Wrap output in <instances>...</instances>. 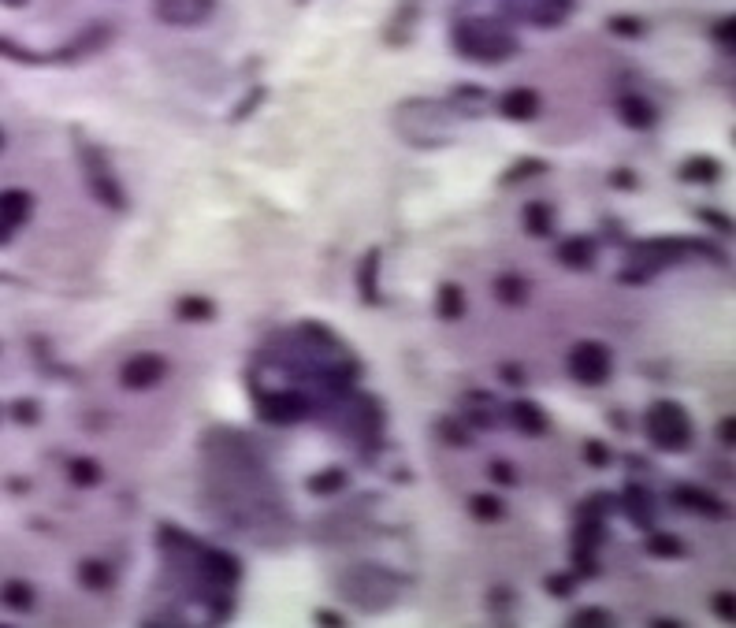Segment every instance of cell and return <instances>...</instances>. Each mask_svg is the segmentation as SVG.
Wrapping results in <instances>:
<instances>
[{"mask_svg": "<svg viewBox=\"0 0 736 628\" xmlns=\"http://www.w3.org/2000/svg\"><path fill=\"white\" fill-rule=\"evenodd\" d=\"M688 257H707L710 264L725 268V253L718 249V242L710 238H684V235H655L629 242V261L621 264L618 283L625 287H647L658 272L677 268Z\"/></svg>", "mask_w": 736, "mask_h": 628, "instance_id": "cell-1", "label": "cell"}, {"mask_svg": "<svg viewBox=\"0 0 736 628\" xmlns=\"http://www.w3.org/2000/svg\"><path fill=\"white\" fill-rule=\"evenodd\" d=\"M450 45L461 60L484 67L510 64L513 56L521 53V41L502 15H465V19H458L454 30H450Z\"/></svg>", "mask_w": 736, "mask_h": 628, "instance_id": "cell-2", "label": "cell"}, {"mask_svg": "<svg viewBox=\"0 0 736 628\" xmlns=\"http://www.w3.org/2000/svg\"><path fill=\"white\" fill-rule=\"evenodd\" d=\"M398 138L413 149H443L454 142V112L435 97H406L391 112Z\"/></svg>", "mask_w": 736, "mask_h": 628, "instance_id": "cell-3", "label": "cell"}, {"mask_svg": "<svg viewBox=\"0 0 736 628\" xmlns=\"http://www.w3.org/2000/svg\"><path fill=\"white\" fill-rule=\"evenodd\" d=\"M644 435L658 454H684V450H692V443H696V424H692V413L681 402L655 398L644 409Z\"/></svg>", "mask_w": 736, "mask_h": 628, "instance_id": "cell-4", "label": "cell"}, {"mask_svg": "<svg viewBox=\"0 0 736 628\" xmlns=\"http://www.w3.org/2000/svg\"><path fill=\"white\" fill-rule=\"evenodd\" d=\"M339 595L346 602L361 606V610H387L398 599V573H391L387 565L376 562L350 565L339 576Z\"/></svg>", "mask_w": 736, "mask_h": 628, "instance_id": "cell-5", "label": "cell"}, {"mask_svg": "<svg viewBox=\"0 0 736 628\" xmlns=\"http://www.w3.org/2000/svg\"><path fill=\"white\" fill-rule=\"evenodd\" d=\"M253 391V409L257 420L268 428H290V424H302L313 417V394L305 387H283V391H264L261 383L250 376Z\"/></svg>", "mask_w": 736, "mask_h": 628, "instance_id": "cell-6", "label": "cell"}, {"mask_svg": "<svg viewBox=\"0 0 736 628\" xmlns=\"http://www.w3.org/2000/svg\"><path fill=\"white\" fill-rule=\"evenodd\" d=\"M79 157H82V175H86V190L90 197L108 212H127L131 209V197H127V186L123 179L116 175V168L108 164V157L97 149V145L82 142L79 145Z\"/></svg>", "mask_w": 736, "mask_h": 628, "instance_id": "cell-7", "label": "cell"}, {"mask_svg": "<svg viewBox=\"0 0 736 628\" xmlns=\"http://www.w3.org/2000/svg\"><path fill=\"white\" fill-rule=\"evenodd\" d=\"M606 521L603 517H588V513H573V536H569V565L580 580H599L603 573V543H606Z\"/></svg>", "mask_w": 736, "mask_h": 628, "instance_id": "cell-8", "label": "cell"}, {"mask_svg": "<svg viewBox=\"0 0 736 628\" xmlns=\"http://www.w3.org/2000/svg\"><path fill=\"white\" fill-rule=\"evenodd\" d=\"M566 372L569 380L580 387H606L614 376V350L599 339H580L569 346L566 354Z\"/></svg>", "mask_w": 736, "mask_h": 628, "instance_id": "cell-9", "label": "cell"}, {"mask_svg": "<svg viewBox=\"0 0 736 628\" xmlns=\"http://www.w3.org/2000/svg\"><path fill=\"white\" fill-rule=\"evenodd\" d=\"M168 357L164 354H153V350H142V354H131L123 365H119V387L123 391H153V387H160V383L168 380Z\"/></svg>", "mask_w": 736, "mask_h": 628, "instance_id": "cell-10", "label": "cell"}, {"mask_svg": "<svg viewBox=\"0 0 736 628\" xmlns=\"http://www.w3.org/2000/svg\"><path fill=\"white\" fill-rule=\"evenodd\" d=\"M220 8V0H153V15L171 30L205 27Z\"/></svg>", "mask_w": 736, "mask_h": 628, "instance_id": "cell-11", "label": "cell"}, {"mask_svg": "<svg viewBox=\"0 0 736 628\" xmlns=\"http://www.w3.org/2000/svg\"><path fill=\"white\" fill-rule=\"evenodd\" d=\"M618 513L632 524V528L651 532V528L658 524V495L651 491V487L629 480V484L621 487V495H618Z\"/></svg>", "mask_w": 736, "mask_h": 628, "instance_id": "cell-12", "label": "cell"}, {"mask_svg": "<svg viewBox=\"0 0 736 628\" xmlns=\"http://www.w3.org/2000/svg\"><path fill=\"white\" fill-rule=\"evenodd\" d=\"M670 502L677 510L692 513V517H703V521H729V502L707 491V487H692V484H677L670 491Z\"/></svg>", "mask_w": 736, "mask_h": 628, "instance_id": "cell-13", "label": "cell"}, {"mask_svg": "<svg viewBox=\"0 0 736 628\" xmlns=\"http://www.w3.org/2000/svg\"><path fill=\"white\" fill-rule=\"evenodd\" d=\"M380 268H383V249L380 246H368L361 253V261H357V298L365 309H380L383 301V290H380Z\"/></svg>", "mask_w": 736, "mask_h": 628, "instance_id": "cell-14", "label": "cell"}, {"mask_svg": "<svg viewBox=\"0 0 736 628\" xmlns=\"http://www.w3.org/2000/svg\"><path fill=\"white\" fill-rule=\"evenodd\" d=\"M554 261L566 272H592L599 261V238L595 235H569L554 246Z\"/></svg>", "mask_w": 736, "mask_h": 628, "instance_id": "cell-15", "label": "cell"}, {"mask_svg": "<svg viewBox=\"0 0 736 628\" xmlns=\"http://www.w3.org/2000/svg\"><path fill=\"white\" fill-rule=\"evenodd\" d=\"M506 420H510L513 432H521L525 439H543L551 432V413L532 398H513L506 406Z\"/></svg>", "mask_w": 736, "mask_h": 628, "instance_id": "cell-16", "label": "cell"}, {"mask_svg": "<svg viewBox=\"0 0 736 628\" xmlns=\"http://www.w3.org/2000/svg\"><path fill=\"white\" fill-rule=\"evenodd\" d=\"M543 112V93L532 86H513L499 97V116L510 123H532Z\"/></svg>", "mask_w": 736, "mask_h": 628, "instance_id": "cell-17", "label": "cell"}, {"mask_svg": "<svg viewBox=\"0 0 736 628\" xmlns=\"http://www.w3.org/2000/svg\"><path fill=\"white\" fill-rule=\"evenodd\" d=\"M618 119L629 131H655L658 127V105L644 93H621L618 97Z\"/></svg>", "mask_w": 736, "mask_h": 628, "instance_id": "cell-18", "label": "cell"}, {"mask_svg": "<svg viewBox=\"0 0 736 628\" xmlns=\"http://www.w3.org/2000/svg\"><path fill=\"white\" fill-rule=\"evenodd\" d=\"M580 0H528V23L536 30H558L566 27Z\"/></svg>", "mask_w": 736, "mask_h": 628, "instance_id": "cell-19", "label": "cell"}, {"mask_svg": "<svg viewBox=\"0 0 736 628\" xmlns=\"http://www.w3.org/2000/svg\"><path fill=\"white\" fill-rule=\"evenodd\" d=\"M487 101H491V90H487V86H480V82H458L447 97V108L454 116L476 119V116H484Z\"/></svg>", "mask_w": 736, "mask_h": 628, "instance_id": "cell-20", "label": "cell"}, {"mask_svg": "<svg viewBox=\"0 0 736 628\" xmlns=\"http://www.w3.org/2000/svg\"><path fill=\"white\" fill-rule=\"evenodd\" d=\"M491 294L502 309H525L528 298H532V283L521 272H499L495 283H491Z\"/></svg>", "mask_w": 736, "mask_h": 628, "instance_id": "cell-21", "label": "cell"}, {"mask_svg": "<svg viewBox=\"0 0 736 628\" xmlns=\"http://www.w3.org/2000/svg\"><path fill=\"white\" fill-rule=\"evenodd\" d=\"M521 227H525L528 238H554V227H558V216H554V205L551 201H525V209H521Z\"/></svg>", "mask_w": 736, "mask_h": 628, "instance_id": "cell-22", "label": "cell"}, {"mask_svg": "<svg viewBox=\"0 0 736 628\" xmlns=\"http://www.w3.org/2000/svg\"><path fill=\"white\" fill-rule=\"evenodd\" d=\"M350 487V472L342 469V465H324V469H316L313 476H305V491L316 498H335L342 495Z\"/></svg>", "mask_w": 736, "mask_h": 628, "instance_id": "cell-23", "label": "cell"}, {"mask_svg": "<svg viewBox=\"0 0 736 628\" xmlns=\"http://www.w3.org/2000/svg\"><path fill=\"white\" fill-rule=\"evenodd\" d=\"M725 171H722V160H714V157H688L681 160V168H677V179L688 186H714L718 179H722Z\"/></svg>", "mask_w": 736, "mask_h": 628, "instance_id": "cell-24", "label": "cell"}, {"mask_svg": "<svg viewBox=\"0 0 736 628\" xmlns=\"http://www.w3.org/2000/svg\"><path fill=\"white\" fill-rule=\"evenodd\" d=\"M465 313H469L465 287L454 283V279L439 283V290H435V316H439V320H447V324H454V320H461Z\"/></svg>", "mask_w": 736, "mask_h": 628, "instance_id": "cell-25", "label": "cell"}, {"mask_svg": "<svg viewBox=\"0 0 736 628\" xmlns=\"http://www.w3.org/2000/svg\"><path fill=\"white\" fill-rule=\"evenodd\" d=\"M75 576H79L82 588L93 591V595H105V591L116 588V569L108 562H101V558H82Z\"/></svg>", "mask_w": 736, "mask_h": 628, "instance_id": "cell-26", "label": "cell"}, {"mask_svg": "<svg viewBox=\"0 0 736 628\" xmlns=\"http://www.w3.org/2000/svg\"><path fill=\"white\" fill-rule=\"evenodd\" d=\"M175 316L183 324H212L220 316V305L209 294H183V298L175 301Z\"/></svg>", "mask_w": 736, "mask_h": 628, "instance_id": "cell-27", "label": "cell"}, {"mask_svg": "<svg viewBox=\"0 0 736 628\" xmlns=\"http://www.w3.org/2000/svg\"><path fill=\"white\" fill-rule=\"evenodd\" d=\"M644 550L651 558H658V562H681V558H688V543L677 532H658V528L647 532Z\"/></svg>", "mask_w": 736, "mask_h": 628, "instance_id": "cell-28", "label": "cell"}, {"mask_svg": "<svg viewBox=\"0 0 736 628\" xmlns=\"http://www.w3.org/2000/svg\"><path fill=\"white\" fill-rule=\"evenodd\" d=\"M67 480H71V487H79V491H93V487L105 484V469L90 454H75V458L67 461Z\"/></svg>", "mask_w": 736, "mask_h": 628, "instance_id": "cell-29", "label": "cell"}, {"mask_svg": "<svg viewBox=\"0 0 736 628\" xmlns=\"http://www.w3.org/2000/svg\"><path fill=\"white\" fill-rule=\"evenodd\" d=\"M417 19H421V12H417V0L398 4L395 15H391V23H387V30H383L387 45H409V38H413V27H417Z\"/></svg>", "mask_w": 736, "mask_h": 628, "instance_id": "cell-30", "label": "cell"}, {"mask_svg": "<svg viewBox=\"0 0 736 628\" xmlns=\"http://www.w3.org/2000/svg\"><path fill=\"white\" fill-rule=\"evenodd\" d=\"M547 171H551V164H547V160H539V157L513 160L510 168L499 175V190H510V186H525V183H532V179H539V175H547Z\"/></svg>", "mask_w": 736, "mask_h": 628, "instance_id": "cell-31", "label": "cell"}, {"mask_svg": "<svg viewBox=\"0 0 736 628\" xmlns=\"http://www.w3.org/2000/svg\"><path fill=\"white\" fill-rule=\"evenodd\" d=\"M30 212H34V197L27 190H4L0 194V223L23 227L30 220Z\"/></svg>", "mask_w": 736, "mask_h": 628, "instance_id": "cell-32", "label": "cell"}, {"mask_svg": "<svg viewBox=\"0 0 736 628\" xmlns=\"http://www.w3.org/2000/svg\"><path fill=\"white\" fill-rule=\"evenodd\" d=\"M469 517L480 524H499L506 521V502L491 491H476V495H469Z\"/></svg>", "mask_w": 736, "mask_h": 628, "instance_id": "cell-33", "label": "cell"}, {"mask_svg": "<svg viewBox=\"0 0 736 628\" xmlns=\"http://www.w3.org/2000/svg\"><path fill=\"white\" fill-rule=\"evenodd\" d=\"M435 435L443 439L447 446H454V450H469V446L476 443V435L469 432V424L458 417H439L435 420Z\"/></svg>", "mask_w": 736, "mask_h": 628, "instance_id": "cell-34", "label": "cell"}, {"mask_svg": "<svg viewBox=\"0 0 736 628\" xmlns=\"http://www.w3.org/2000/svg\"><path fill=\"white\" fill-rule=\"evenodd\" d=\"M573 513H588V517H603V521H610V517L618 513V495H614V491H592L588 498H580Z\"/></svg>", "mask_w": 736, "mask_h": 628, "instance_id": "cell-35", "label": "cell"}, {"mask_svg": "<svg viewBox=\"0 0 736 628\" xmlns=\"http://www.w3.org/2000/svg\"><path fill=\"white\" fill-rule=\"evenodd\" d=\"M0 602L12 606V610H19V614H27V610H34L38 595H34V588H30L27 580H8V584L0 588Z\"/></svg>", "mask_w": 736, "mask_h": 628, "instance_id": "cell-36", "label": "cell"}, {"mask_svg": "<svg viewBox=\"0 0 736 628\" xmlns=\"http://www.w3.org/2000/svg\"><path fill=\"white\" fill-rule=\"evenodd\" d=\"M580 588V576L573 569H562V573H551L543 576V591L551 595V599H573Z\"/></svg>", "mask_w": 736, "mask_h": 628, "instance_id": "cell-37", "label": "cell"}, {"mask_svg": "<svg viewBox=\"0 0 736 628\" xmlns=\"http://www.w3.org/2000/svg\"><path fill=\"white\" fill-rule=\"evenodd\" d=\"M487 480L495 487H502V491H513V487L521 484V476H517V469H513V461L506 458H491L487 461Z\"/></svg>", "mask_w": 736, "mask_h": 628, "instance_id": "cell-38", "label": "cell"}, {"mask_svg": "<svg viewBox=\"0 0 736 628\" xmlns=\"http://www.w3.org/2000/svg\"><path fill=\"white\" fill-rule=\"evenodd\" d=\"M566 625H577V628H603V625H614V614L603 610V606H580L573 614L566 617Z\"/></svg>", "mask_w": 736, "mask_h": 628, "instance_id": "cell-39", "label": "cell"}, {"mask_svg": "<svg viewBox=\"0 0 736 628\" xmlns=\"http://www.w3.org/2000/svg\"><path fill=\"white\" fill-rule=\"evenodd\" d=\"M580 458H584V465H588V469H610V465H614V450H610L603 439H584V446H580Z\"/></svg>", "mask_w": 736, "mask_h": 628, "instance_id": "cell-40", "label": "cell"}, {"mask_svg": "<svg viewBox=\"0 0 736 628\" xmlns=\"http://www.w3.org/2000/svg\"><path fill=\"white\" fill-rule=\"evenodd\" d=\"M606 30L625 41H636V38H644L647 27H644V19H636V15H610V19H606Z\"/></svg>", "mask_w": 736, "mask_h": 628, "instance_id": "cell-41", "label": "cell"}, {"mask_svg": "<svg viewBox=\"0 0 736 628\" xmlns=\"http://www.w3.org/2000/svg\"><path fill=\"white\" fill-rule=\"evenodd\" d=\"M264 97H268V86H253V90L246 93V97H242V101L235 105V112H231V123H242V119H250L253 112L264 105Z\"/></svg>", "mask_w": 736, "mask_h": 628, "instance_id": "cell-42", "label": "cell"}, {"mask_svg": "<svg viewBox=\"0 0 736 628\" xmlns=\"http://www.w3.org/2000/svg\"><path fill=\"white\" fill-rule=\"evenodd\" d=\"M606 186L618 190V194H636V190H640V175L632 168H614V171H606Z\"/></svg>", "mask_w": 736, "mask_h": 628, "instance_id": "cell-43", "label": "cell"}, {"mask_svg": "<svg viewBox=\"0 0 736 628\" xmlns=\"http://www.w3.org/2000/svg\"><path fill=\"white\" fill-rule=\"evenodd\" d=\"M696 220H703L707 227H714V231H722V235H733V220H729V212H718V209H696Z\"/></svg>", "mask_w": 736, "mask_h": 628, "instance_id": "cell-44", "label": "cell"}, {"mask_svg": "<svg viewBox=\"0 0 736 628\" xmlns=\"http://www.w3.org/2000/svg\"><path fill=\"white\" fill-rule=\"evenodd\" d=\"M733 27H736V19H733V15H722V19L714 23V30H710V38L718 41L722 49H733Z\"/></svg>", "mask_w": 736, "mask_h": 628, "instance_id": "cell-45", "label": "cell"}, {"mask_svg": "<svg viewBox=\"0 0 736 628\" xmlns=\"http://www.w3.org/2000/svg\"><path fill=\"white\" fill-rule=\"evenodd\" d=\"M499 380L506 383V387H517V391H521V387L528 383V376L517 361H506V365H499Z\"/></svg>", "mask_w": 736, "mask_h": 628, "instance_id": "cell-46", "label": "cell"}, {"mask_svg": "<svg viewBox=\"0 0 736 628\" xmlns=\"http://www.w3.org/2000/svg\"><path fill=\"white\" fill-rule=\"evenodd\" d=\"M710 602H714V614L722 617V621H733V617H736V610H733L736 595H733V591H718V595H714Z\"/></svg>", "mask_w": 736, "mask_h": 628, "instance_id": "cell-47", "label": "cell"}, {"mask_svg": "<svg viewBox=\"0 0 736 628\" xmlns=\"http://www.w3.org/2000/svg\"><path fill=\"white\" fill-rule=\"evenodd\" d=\"M12 417L19 420V424H38V417H41V409L34 406V402H27V398H23V402H15V409H12Z\"/></svg>", "mask_w": 736, "mask_h": 628, "instance_id": "cell-48", "label": "cell"}, {"mask_svg": "<svg viewBox=\"0 0 736 628\" xmlns=\"http://www.w3.org/2000/svg\"><path fill=\"white\" fill-rule=\"evenodd\" d=\"M313 621L316 625H328V628H342L346 625V614H339V610H316Z\"/></svg>", "mask_w": 736, "mask_h": 628, "instance_id": "cell-49", "label": "cell"}, {"mask_svg": "<svg viewBox=\"0 0 736 628\" xmlns=\"http://www.w3.org/2000/svg\"><path fill=\"white\" fill-rule=\"evenodd\" d=\"M733 424H736L733 417L718 420V432H714V435H718V443H722V446H733Z\"/></svg>", "mask_w": 736, "mask_h": 628, "instance_id": "cell-50", "label": "cell"}, {"mask_svg": "<svg viewBox=\"0 0 736 628\" xmlns=\"http://www.w3.org/2000/svg\"><path fill=\"white\" fill-rule=\"evenodd\" d=\"M651 625L655 628H681V621H677V617H655Z\"/></svg>", "mask_w": 736, "mask_h": 628, "instance_id": "cell-51", "label": "cell"}, {"mask_svg": "<svg viewBox=\"0 0 736 628\" xmlns=\"http://www.w3.org/2000/svg\"><path fill=\"white\" fill-rule=\"evenodd\" d=\"M614 424H618V432H629V420L621 417V413H614Z\"/></svg>", "mask_w": 736, "mask_h": 628, "instance_id": "cell-52", "label": "cell"}, {"mask_svg": "<svg viewBox=\"0 0 736 628\" xmlns=\"http://www.w3.org/2000/svg\"><path fill=\"white\" fill-rule=\"evenodd\" d=\"M294 4H298V8H305V4H309V0H294Z\"/></svg>", "mask_w": 736, "mask_h": 628, "instance_id": "cell-53", "label": "cell"}, {"mask_svg": "<svg viewBox=\"0 0 736 628\" xmlns=\"http://www.w3.org/2000/svg\"><path fill=\"white\" fill-rule=\"evenodd\" d=\"M0 142H4V138H0Z\"/></svg>", "mask_w": 736, "mask_h": 628, "instance_id": "cell-54", "label": "cell"}]
</instances>
